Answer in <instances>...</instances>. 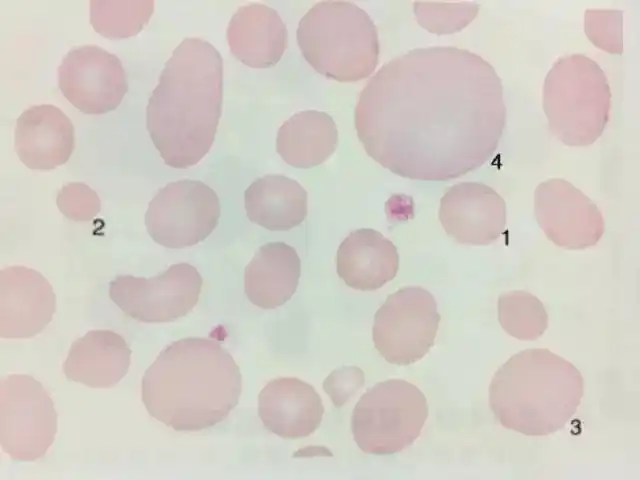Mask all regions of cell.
Wrapping results in <instances>:
<instances>
[{
	"instance_id": "cell-28",
	"label": "cell",
	"mask_w": 640,
	"mask_h": 480,
	"mask_svg": "<svg viewBox=\"0 0 640 480\" xmlns=\"http://www.w3.org/2000/svg\"><path fill=\"white\" fill-rule=\"evenodd\" d=\"M57 204L67 218L75 221L89 220L100 210L97 194L83 183H70L63 187Z\"/></svg>"
},
{
	"instance_id": "cell-26",
	"label": "cell",
	"mask_w": 640,
	"mask_h": 480,
	"mask_svg": "<svg viewBox=\"0 0 640 480\" xmlns=\"http://www.w3.org/2000/svg\"><path fill=\"white\" fill-rule=\"evenodd\" d=\"M413 10L421 27L437 35L452 34L465 28L479 11L475 2H414Z\"/></svg>"
},
{
	"instance_id": "cell-14",
	"label": "cell",
	"mask_w": 640,
	"mask_h": 480,
	"mask_svg": "<svg viewBox=\"0 0 640 480\" xmlns=\"http://www.w3.org/2000/svg\"><path fill=\"white\" fill-rule=\"evenodd\" d=\"M439 220L446 234L461 244L489 245L502 235L506 204L491 187L480 182L451 186L440 200Z\"/></svg>"
},
{
	"instance_id": "cell-9",
	"label": "cell",
	"mask_w": 640,
	"mask_h": 480,
	"mask_svg": "<svg viewBox=\"0 0 640 480\" xmlns=\"http://www.w3.org/2000/svg\"><path fill=\"white\" fill-rule=\"evenodd\" d=\"M440 319L436 300L428 290L403 287L390 294L375 313L374 346L391 364H413L433 346Z\"/></svg>"
},
{
	"instance_id": "cell-1",
	"label": "cell",
	"mask_w": 640,
	"mask_h": 480,
	"mask_svg": "<svg viewBox=\"0 0 640 480\" xmlns=\"http://www.w3.org/2000/svg\"><path fill=\"white\" fill-rule=\"evenodd\" d=\"M357 136L382 167L409 179L448 181L483 166L506 124L500 77L453 46L416 48L383 65L360 92Z\"/></svg>"
},
{
	"instance_id": "cell-3",
	"label": "cell",
	"mask_w": 640,
	"mask_h": 480,
	"mask_svg": "<svg viewBox=\"0 0 640 480\" xmlns=\"http://www.w3.org/2000/svg\"><path fill=\"white\" fill-rule=\"evenodd\" d=\"M242 376L216 340L190 337L165 347L142 378L148 413L175 431L191 432L224 421L239 402Z\"/></svg>"
},
{
	"instance_id": "cell-12",
	"label": "cell",
	"mask_w": 640,
	"mask_h": 480,
	"mask_svg": "<svg viewBox=\"0 0 640 480\" xmlns=\"http://www.w3.org/2000/svg\"><path fill=\"white\" fill-rule=\"evenodd\" d=\"M58 84L75 108L90 115L115 110L128 91L120 59L96 45L74 47L64 56Z\"/></svg>"
},
{
	"instance_id": "cell-17",
	"label": "cell",
	"mask_w": 640,
	"mask_h": 480,
	"mask_svg": "<svg viewBox=\"0 0 640 480\" xmlns=\"http://www.w3.org/2000/svg\"><path fill=\"white\" fill-rule=\"evenodd\" d=\"M14 144L28 168L52 170L69 160L75 146L74 126L58 107L32 106L17 119Z\"/></svg>"
},
{
	"instance_id": "cell-24",
	"label": "cell",
	"mask_w": 640,
	"mask_h": 480,
	"mask_svg": "<svg viewBox=\"0 0 640 480\" xmlns=\"http://www.w3.org/2000/svg\"><path fill=\"white\" fill-rule=\"evenodd\" d=\"M154 1H90V23L94 30L109 39L137 35L149 21Z\"/></svg>"
},
{
	"instance_id": "cell-23",
	"label": "cell",
	"mask_w": 640,
	"mask_h": 480,
	"mask_svg": "<svg viewBox=\"0 0 640 480\" xmlns=\"http://www.w3.org/2000/svg\"><path fill=\"white\" fill-rule=\"evenodd\" d=\"M338 130L333 118L321 111L305 110L291 116L278 130L276 150L295 168L322 164L336 150Z\"/></svg>"
},
{
	"instance_id": "cell-6",
	"label": "cell",
	"mask_w": 640,
	"mask_h": 480,
	"mask_svg": "<svg viewBox=\"0 0 640 480\" xmlns=\"http://www.w3.org/2000/svg\"><path fill=\"white\" fill-rule=\"evenodd\" d=\"M542 105L550 131L567 146L593 144L609 121L611 91L602 68L583 54L559 58L546 75Z\"/></svg>"
},
{
	"instance_id": "cell-7",
	"label": "cell",
	"mask_w": 640,
	"mask_h": 480,
	"mask_svg": "<svg viewBox=\"0 0 640 480\" xmlns=\"http://www.w3.org/2000/svg\"><path fill=\"white\" fill-rule=\"evenodd\" d=\"M428 417L426 397L412 383L389 379L369 388L356 403L351 430L365 453L401 452L419 437Z\"/></svg>"
},
{
	"instance_id": "cell-27",
	"label": "cell",
	"mask_w": 640,
	"mask_h": 480,
	"mask_svg": "<svg viewBox=\"0 0 640 480\" xmlns=\"http://www.w3.org/2000/svg\"><path fill=\"white\" fill-rule=\"evenodd\" d=\"M622 14L620 10H586L585 33L596 47L611 54H622Z\"/></svg>"
},
{
	"instance_id": "cell-29",
	"label": "cell",
	"mask_w": 640,
	"mask_h": 480,
	"mask_svg": "<svg viewBox=\"0 0 640 480\" xmlns=\"http://www.w3.org/2000/svg\"><path fill=\"white\" fill-rule=\"evenodd\" d=\"M365 376L357 366H343L332 371L323 389L336 408L342 407L363 385Z\"/></svg>"
},
{
	"instance_id": "cell-21",
	"label": "cell",
	"mask_w": 640,
	"mask_h": 480,
	"mask_svg": "<svg viewBox=\"0 0 640 480\" xmlns=\"http://www.w3.org/2000/svg\"><path fill=\"white\" fill-rule=\"evenodd\" d=\"M301 274L296 250L284 242L262 245L244 269V291L249 301L274 309L291 299Z\"/></svg>"
},
{
	"instance_id": "cell-18",
	"label": "cell",
	"mask_w": 640,
	"mask_h": 480,
	"mask_svg": "<svg viewBox=\"0 0 640 480\" xmlns=\"http://www.w3.org/2000/svg\"><path fill=\"white\" fill-rule=\"evenodd\" d=\"M226 37L233 56L251 68L276 65L288 45V32L281 17L260 3L240 7L228 24Z\"/></svg>"
},
{
	"instance_id": "cell-20",
	"label": "cell",
	"mask_w": 640,
	"mask_h": 480,
	"mask_svg": "<svg viewBox=\"0 0 640 480\" xmlns=\"http://www.w3.org/2000/svg\"><path fill=\"white\" fill-rule=\"evenodd\" d=\"M131 353L118 333L91 330L73 342L63 372L69 381L91 388H112L127 374Z\"/></svg>"
},
{
	"instance_id": "cell-19",
	"label": "cell",
	"mask_w": 640,
	"mask_h": 480,
	"mask_svg": "<svg viewBox=\"0 0 640 480\" xmlns=\"http://www.w3.org/2000/svg\"><path fill=\"white\" fill-rule=\"evenodd\" d=\"M398 269L396 246L374 229L352 231L337 250V274L355 290H377L393 280Z\"/></svg>"
},
{
	"instance_id": "cell-4",
	"label": "cell",
	"mask_w": 640,
	"mask_h": 480,
	"mask_svg": "<svg viewBox=\"0 0 640 480\" xmlns=\"http://www.w3.org/2000/svg\"><path fill=\"white\" fill-rule=\"evenodd\" d=\"M584 395V379L569 361L544 348L523 350L494 374L489 405L505 428L528 436L562 429Z\"/></svg>"
},
{
	"instance_id": "cell-16",
	"label": "cell",
	"mask_w": 640,
	"mask_h": 480,
	"mask_svg": "<svg viewBox=\"0 0 640 480\" xmlns=\"http://www.w3.org/2000/svg\"><path fill=\"white\" fill-rule=\"evenodd\" d=\"M324 406L313 386L294 377L268 382L258 396L264 427L284 439L311 435L322 422Z\"/></svg>"
},
{
	"instance_id": "cell-15",
	"label": "cell",
	"mask_w": 640,
	"mask_h": 480,
	"mask_svg": "<svg viewBox=\"0 0 640 480\" xmlns=\"http://www.w3.org/2000/svg\"><path fill=\"white\" fill-rule=\"evenodd\" d=\"M56 295L47 279L25 266L0 271V336L31 338L52 320Z\"/></svg>"
},
{
	"instance_id": "cell-2",
	"label": "cell",
	"mask_w": 640,
	"mask_h": 480,
	"mask_svg": "<svg viewBox=\"0 0 640 480\" xmlns=\"http://www.w3.org/2000/svg\"><path fill=\"white\" fill-rule=\"evenodd\" d=\"M223 100V59L201 38L172 52L146 107V127L164 163L185 169L213 145Z\"/></svg>"
},
{
	"instance_id": "cell-5",
	"label": "cell",
	"mask_w": 640,
	"mask_h": 480,
	"mask_svg": "<svg viewBox=\"0 0 640 480\" xmlns=\"http://www.w3.org/2000/svg\"><path fill=\"white\" fill-rule=\"evenodd\" d=\"M296 38L310 66L338 82L365 79L379 62L376 26L370 16L352 2L316 3L299 21Z\"/></svg>"
},
{
	"instance_id": "cell-10",
	"label": "cell",
	"mask_w": 640,
	"mask_h": 480,
	"mask_svg": "<svg viewBox=\"0 0 640 480\" xmlns=\"http://www.w3.org/2000/svg\"><path fill=\"white\" fill-rule=\"evenodd\" d=\"M221 206L216 192L199 180L168 183L145 213L150 237L166 248L180 249L204 241L216 228Z\"/></svg>"
},
{
	"instance_id": "cell-25",
	"label": "cell",
	"mask_w": 640,
	"mask_h": 480,
	"mask_svg": "<svg viewBox=\"0 0 640 480\" xmlns=\"http://www.w3.org/2000/svg\"><path fill=\"white\" fill-rule=\"evenodd\" d=\"M498 320L510 336L525 341L538 339L548 327L543 303L533 294L520 290L499 296Z\"/></svg>"
},
{
	"instance_id": "cell-11",
	"label": "cell",
	"mask_w": 640,
	"mask_h": 480,
	"mask_svg": "<svg viewBox=\"0 0 640 480\" xmlns=\"http://www.w3.org/2000/svg\"><path fill=\"white\" fill-rule=\"evenodd\" d=\"M202 285L198 270L181 262L150 278L118 275L109 283V297L134 320L166 323L184 317L195 307Z\"/></svg>"
},
{
	"instance_id": "cell-22",
	"label": "cell",
	"mask_w": 640,
	"mask_h": 480,
	"mask_svg": "<svg viewBox=\"0 0 640 480\" xmlns=\"http://www.w3.org/2000/svg\"><path fill=\"white\" fill-rule=\"evenodd\" d=\"M249 220L270 231H287L307 216V192L296 181L281 174L257 178L244 192Z\"/></svg>"
},
{
	"instance_id": "cell-13",
	"label": "cell",
	"mask_w": 640,
	"mask_h": 480,
	"mask_svg": "<svg viewBox=\"0 0 640 480\" xmlns=\"http://www.w3.org/2000/svg\"><path fill=\"white\" fill-rule=\"evenodd\" d=\"M534 214L546 237L564 249L595 246L604 233V219L596 204L564 179H549L537 186Z\"/></svg>"
},
{
	"instance_id": "cell-8",
	"label": "cell",
	"mask_w": 640,
	"mask_h": 480,
	"mask_svg": "<svg viewBox=\"0 0 640 480\" xmlns=\"http://www.w3.org/2000/svg\"><path fill=\"white\" fill-rule=\"evenodd\" d=\"M57 433V412L42 384L25 374L0 381V442L14 461L42 458Z\"/></svg>"
}]
</instances>
